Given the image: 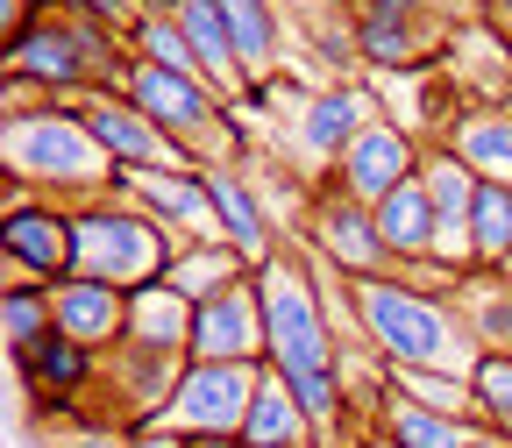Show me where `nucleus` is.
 I'll list each match as a JSON object with an SVG mask.
<instances>
[{
    "mask_svg": "<svg viewBox=\"0 0 512 448\" xmlns=\"http://www.w3.org/2000/svg\"><path fill=\"white\" fill-rule=\"evenodd\" d=\"M349 299H356L363 342L392 370H456V377H470L477 356H484L463 328L456 299H448V285H434V278L370 271V278H349Z\"/></svg>",
    "mask_w": 512,
    "mask_h": 448,
    "instance_id": "f257e3e1",
    "label": "nucleus"
},
{
    "mask_svg": "<svg viewBox=\"0 0 512 448\" xmlns=\"http://www.w3.org/2000/svg\"><path fill=\"white\" fill-rule=\"evenodd\" d=\"M0 164H8V178L36 185L43 200H57V207L107 200L114 178H121L107 143L86 128L79 100H43V107L8 114V121H0Z\"/></svg>",
    "mask_w": 512,
    "mask_h": 448,
    "instance_id": "f03ea898",
    "label": "nucleus"
},
{
    "mask_svg": "<svg viewBox=\"0 0 512 448\" xmlns=\"http://www.w3.org/2000/svg\"><path fill=\"white\" fill-rule=\"evenodd\" d=\"M128 64V36L64 8V0H43V15L8 36V79H29L43 93H100L121 79Z\"/></svg>",
    "mask_w": 512,
    "mask_h": 448,
    "instance_id": "7ed1b4c3",
    "label": "nucleus"
},
{
    "mask_svg": "<svg viewBox=\"0 0 512 448\" xmlns=\"http://www.w3.org/2000/svg\"><path fill=\"white\" fill-rule=\"evenodd\" d=\"M178 249L185 242L157 214H143L136 200H121V192L72 207V271L79 278H107L121 292H143V285H157L171 271Z\"/></svg>",
    "mask_w": 512,
    "mask_h": 448,
    "instance_id": "20e7f679",
    "label": "nucleus"
},
{
    "mask_svg": "<svg viewBox=\"0 0 512 448\" xmlns=\"http://www.w3.org/2000/svg\"><path fill=\"white\" fill-rule=\"evenodd\" d=\"M185 349H164V342H136V335H121L100 363V384H93V413L114 420V427H150L164 420L171 392H178V377H185Z\"/></svg>",
    "mask_w": 512,
    "mask_h": 448,
    "instance_id": "39448f33",
    "label": "nucleus"
},
{
    "mask_svg": "<svg viewBox=\"0 0 512 448\" xmlns=\"http://www.w3.org/2000/svg\"><path fill=\"white\" fill-rule=\"evenodd\" d=\"M299 242H306L335 278L392 271V256H384V235H377V207L356 200V192H342L335 178H313L306 214H299Z\"/></svg>",
    "mask_w": 512,
    "mask_h": 448,
    "instance_id": "423d86ee",
    "label": "nucleus"
},
{
    "mask_svg": "<svg viewBox=\"0 0 512 448\" xmlns=\"http://www.w3.org/2000/svg\"><path fill=\"white\" fill-rule=\"evenodd\" d=\"M256 384H264V363H185L164 427H178L185 441H235L256 406Z\"/></svg>",
    "mask_w": 512,
    "mask_h": 448,
    "instance_id": "0eeeda50",
    "label": "nucleus"
},
{
    "mask_svg": "<svg viewBox=\"0 0 512 448\" xmlns=\"http://www.w3.org/2000/svg\"><path fill=\"white\" fill-rule=\"evenodd\" d=\"M448 22L434 0H356V57L370 72H420L441 64Z\"/></svg>",
    "mask_w": 512,
    "mask_h": 448,
    "instance_id": "6e6552de",
    "label": "nucleus"
},
{
    "mask_svg": "<svg viewBox=\"0 0 512 448\" xmlns=\"http://www.w3.org/2000/svg\"><path fill=\"white\" fill-rule=\"evenodd\" d=\"M264 349H271V328H264V285H256V271L192 306V342H185L192 363H264Z\"/></svg>",
    "mask_w": 512,
    "mask_h": 448,
    "instance_id": "1a4fd4ad",
    "label": "nucleus"
},
{
    "mask_svg": "<svg viewBox=\"0 0 512 448\" xmlns=\"http://www.w3.org/2000/svg\"><path fill=\"white\" fill-rule=\"evenodd\" d=\"M420 171V136H413V128L406 121H392V114H370L363 128H356V143L335 157V171H320V178H335L342 192H356V200H384V192H392V185H406Z\"/></svg>",
    "mask_w": 512,
    "mask_h": 448,
    "instance_id": "9d476101",
    "label": "nucleus"
},
{
    "mask_svg": "<svg viewBox=\"0 0 512 448\" xmlns=\"http://www.w3.org/2000/svg\"><path fill=\"white\" fill-rule=\"evenodd\" d=\"M207 171V192H214V214H221V242H235L249 264H271L285 249L278 221H271V200L264 185H256V164L242 157H221V164H200Z\"/></svg>",
    "mask_w": 512,
    "mask_h": 448,
    "instance_id": "9b49d317",
    "label": "nucleus"
},
{
    "mask_svg": "<svg viewBox=\"0 0 512 448\" xmlns=\"http://www.w3.org/2000/svg\"><path fill=\"white\" fill-rule=\"evenodd\" d=\"M377 235H384L392 271H413V278L441 285V214H434V192H427L420 171L377 200Z\"/></svg>",
    "mask_w": 512,
    "mask_h": 448,
    "instance_id": "f8f14e48",
    "label": "nucleus"
},
{
    "mask_svg": "<svg viewBox=\"0 0 512 448\" xmlns=\"http://www.w3.org/2000/svg\"><path fill=\"white\" fill-rule=\"evenodd\" d=\"M79 114H86V128L107 143V157L121 164V171H143V164H192L164 128L128 100L121 86H100V93H79Z\"/></svg>",
    "mask_w": 512,
    "mask_h": 448,
    "instance_id": "ddd939ff",
    "label": "nucleus"
},
{
    "mask_svg": "<svg viewBox=\"0 0 512 448\" xmlns=\"http://www.w3.org/2000/svg\"><path fill=\"white\" fill-rule=\"evenodd\" d=\"M0 256L8 271H29V278H64L72 271V207L57 200H29V207H8L0 214Z\"/></svg>",
    "mask_w": 512,
    "mask_h": 448,
    "instance_id": "4468645a",
    "label": "nucleus"
},
{
    "mask_svg": "<svg viewBox=\"0 0 512 448\" xmlns=\"http://www.w3.org/2000/svg\"><path fill=\"white\" fill-rule=\"evenodd\" d=\"M377 114V100L363 93V86H320V93H306L299 100V121H292V150H299V164H320V171H335V157L356 143V128ZM313 171V178H320Z\"/></svg>",
    "mask_w": 512,
    "mask_h": 448,
    "instance_id": "2eb2a0df",
    "label": "nucleus"
},
{
    "mask_svg": "<svg viewBox=\"0 0 512 448\" xmlns=\"http://www.w3.org/2000/svg\"><path fill=\"white\" fill-rule=\"evenodd\" d=\"M50 313H57L64 335H79L93 349H114L128 335V292L107 285V278H79V271L50 278Z\"/></svg>",
    "mask_w": 512,
    "mask_h": 448,
    "instance_id": "dca6fc26",
    "label": "nucleus"
},
{
    "mask_svg": "<svg viewBox=\"0 0 512 448\" xmlns=\"http://www.w3.org/2000/svg\"><path fill=\"white\" fill-rule=\"evenodd\" d=\"M441 143L456 150L477 178H498L512 185V100H456V114H448Z\"/></svg>",
    "mask_w": 512,
    "mask_h": 448,
    "instance_id": "f3484780",
    "label": "nucleus"
},
{
    "mask_svg": "<svg viewBox=\"0 0 512 448\" xmlns=\"http://www.w3.org/2000/svg\"><path fill=\"white\" fill-rule=\"evenodd\" d=\"M164 8L178 15L185 43L200 50V72L228 93V100H249V72H242V57H235V36H228V15H221V0H164Z\"/></svg>",
    "mask_w": 512,
    "mask_h": 448,
    "instance_id": "a211bd4d",
    "label": "nucleus"
},
{
    "mask_svg": "<svg viewBox=\"0 0 512 448\" xmlns=\"http://www.w3.org/2000/svg\"><path fill=\"white\" fill-rule=\"evenodd\" d=\"M448 299H456L477 349L512 356V271H463V278H448Z\"/></svg>",
    "mask_w": 512,
    "mask_h": 448,
    "instance_id": "6ab92c4d",
    "label": "nucleus"
},
{
    "mask_svg": "<svg viewBox=\"0 0 512 448\" xmlns=\"http://www.w3.org/2000/svg\"><path fill=\"white\" fill-rule=\"evenodd\" d=\"M242 448H320V434H313V420H306V406L292 399V384L264 363V384H256V406H249V420H242V434H235Z\"/></svg>",
    "mask_w": 512,
    "mask_h": 448,
    "instance_id": "aec40b11",
    "label": "nucleus"
},
{
    "mask_svg": "<svg viewBox=\"0 0 512 448\" xmlns=\"http://www.w3.org/2000/svg\"><path fill=\"white\" fill-rule=\"evenodd\" d=\"M477 427L484 420H456V413H434V406H420V399H392V413L377 420V434L392 441V448H470L477 441Z\"/></svg>",
    "mask_w": 512,
    "mask_h": 448,
    "instance_id": "412c9836",
    "label": "nucleus"
},
{
    "mask_svg": "<svg viewBox=\"0 0 512 448\" xmlns=\"http://www.w3.org/2000/svg\"><path fill=\"white\" fill-rule=\"evenodd\" d=\"M256 264L235 249V242H185L178 256H171V271H164V285H178L192 306L200 299H214L221 285H235V278H249Z\"/></svg>",
    "mask_w": 512,
    "mask_h": 448,
    "instance_id": "4be33fe9",
    "label": "nucleus"
},
{
    "mask_svg": "<svg viewBox=\"0 0 512 448\" xmlns=\"http://www.w3.org/2000/svg\"><path fill=\"white\" fill-rule=\"evenodd\" d=\"M50 328H57V313H50V285H43V278H29V271H8V285H0V335H8V356L36 349Z\"/></svg>",
    "mask_w": 512,
    "mask_h": 448,
    "instance_id": "5701e85b",
    "label": "nucleus"
},
{
    "mask_svg": "<svg viewBox=\"0 0 512 448\" xmlns=\"http://www.w3.org/2000/svg\"><path fill=\"white\" fill-rule=\"evenodd\" d=\"M128 335L136 342H164V349H185L192 342V299L178 285H143V292H128Z\"/></svg>",
    "mask_w": 512,
    "mask_h": 448,
    "instance_id": "b1692460",
    "label": "nucleus"
},
{
    "mask_svg": "<svg viewBox=\"0 0 512 448\" xmlns=\"http://www.w3.org/2000/svg\"><path fill=\"white\" fill-rule=\"evenodd\" d=\"M221 15H228V36H235V57H242L249 86L271 79V64H278V8L271 0H221Z\"/></svg>",
    "mask_w": 512,
    "mask_h": 448,
    "instance_id": "393cba45",
    "label": "nucleus"
},
{
    "mask_svg": "<svg viewBox=\"0 0 512 448\" xmlns=\"http://www.w3.org/2000/svg\"><path fill=\"white\" fill-rule=\"evenodd\" d=\"M470 256H477V271H505V264H512V185H498V178L477 185V207H470Z\"/></svg>",
    "mask_w": 512,
    "mask_h": 448,
    "instance_id": "a878e982",
    "label": "nucleus"
},
{
    "mask_svg": "<svg viewBox=\"0 0 512 448\" xmlns=\"http://www.w3.org/2000/svg\"><path fill=\"white\" fill-rule=\"evenodd\" d=\"M128 57H150V64H171V72H200V50L185 43V29H178V15L171 8H150L136 29H128ZM207 79V72H200ZM214 86V79H207Z\"/></svg>",
    "mask_w": 512,
    "mask_h": 448,
    "instance_id": "bb28decb",
    "label": "nucleus"
},
{
    "mask_svg": "<svg viewBox=\"0 0 512 448\" xmlns=\"http://www.w3.org/2000/svg\"><path fill=\"white\" fill-rule=\"evenodd\" d=\"M470 384H477L484 427H505V434H512V356H505V349H484L477 370H470Z\"/></svg>",
    "mask_w": 512,
    "mask_h": 448,
    "instance_id": "cd10ccee",
    "label": "nucleus"
},
{
    "mask_svg": "<svg viewBox=\"0 0 512 448\" xmlns=\"http://www.w3.org/2000/svg\"><path fill=\"white\" fill-rule=\"evenodd\" d=\"M64 8H79V15H93V22H107V29H136L143 15H150V0H64Z\"/></svg>",
    "mask_w": 512,
    "mask_h": 448,
    "instance_id": "c85d7f7f",
    "label": "nucleus"
},
{
    "mask_svg": "<svg viewBox=\"0 0 512 448\" xmlns=\"http://www.w3.org/2000/svg\"><path fill=\"white\" fill-rule=\"evenodd\" d=\"M121 448H192L178 427H164V420H150V427H128V441Z\"/></svg>",
    "mask_w": 512,
    "mask_h": 448,
    "instance_id": "c756f323",
    "label": "nucleus"
},
{
    "mask_svg": "<svg viewBox=\"0 0 512 448\" xmlns=\"http://www.w3.org/2000/svg\"><path fill=\"white\" fill-rule=\"evenodd\" d=\"M43 15V0H0V36H22Z\"/></svg>",
    "mask_w": 512,
    "mask_h": 448,
    "instance_id": "7c9ffc66",
    "label": "nucleus"
},
{
    "mask_svg": "<svg viewBox=\"0 0 512 448\" xmlns=\"http://www.w3.org/2000/svg\"><path fill=\"white\" fill-rule=\"evenodd\" d=\"M484 22H491V29L512 43V0H484Z\"/></svg>",
    "mask_w": 512,
    "mask_h": 448,
    "instance_id": "2f4dec72",
    "label": "nucleus"
},
{
    "mask_svg": "<svg viewBox=\"0 0 512 448\" xmlns=\"http://www.w3.org/2000/svg\"><path fill=\"white\" fill-rule=\"evenodd\" d=\"M470 448H512V434H505V427H477V441H470Z\"/></svg>",
    "mask_w": 512,
    "mask_h": 448,
    "instance_id": "473e14b6",
    "label": "nucleus"
},
{
    "mask_svg": "<svg viewBox=\"0 0 512 448\" xmlns=\"http://www.w3.org/2000/svg\"><path fill=\"white\" fill-rule=\"evenodd\" d=\"M192 448H242V441H192Z\"/></svg>",
    "mask_w": 512,
    "mask_h": 448,
    "instance_id": "72a5a7b5",
    "label": "nucleus"
},
{
    "mask_svg": "<svg viewBox=\"0 0 512 448\" xmlns=\"http://www.w3.org/2000/svg\"><path fill=\"white\" fill-rule=\"evenodd\" d=\"M150 8H164V0H150Z\"/></svg>",
    "mask_w": 512,
    "mask_h": 448,
    "instance_id": "f704fd0d",
    "label": "nucleus"
},
{
    "mask_svg": "<svg viewBox=\"0 0 512 448\" xmlns=\"http://www.w3.org/2000/svg\"><path fill=\"white\" fill-rule=\"evenodd\" d=\"M377 441H384V434H377ZM384 448H392V441H384Z\"/></svg>",
    "mask_w": 512,
    "mask_h": 448,
    "instance_id": "c9c22d12",
    "label": "nucleus"
},
{
    "mask_svg": "<svg viewBox=\"0 0 512 448\" xmlns=\"http://www.w3.org/2000/svg\"><path fill=\"white\" fill-rule=\"evenodd\" d=\"M505 271H512V264H505Z\"/></svg>",
    "mask_w": 512,
    "mask_h": 448,
    "instance_id": "e433bc0d",
    "label": "nucleus"
}]
</instances>
